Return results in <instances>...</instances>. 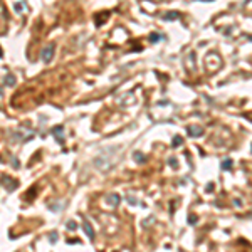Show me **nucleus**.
I'll use <instances>...</instances> for the list:
<instances>
[{
  "mask_svg": "<svg viewBox=\"0 0 252 252\" xmlns=\"http://www.w3.org/2000/svg\"><path fill=\"white\" fill-rule=\"evenodd\" d=\"M54 51H56L54 44H47V46H44L42 49H40V59H42L46 64H49V62L54 59Z\"/></svg>",
  "mask_w": 252,
  "mask_h": 252,
  "instance_id": "nucleus-1",
  "label": "nucleus"
},
{
  "mask_svg": "<svg viewBox=\"0 0 252 252\" xmlns=\"http://www.w3.org/2000/svg\"><path fill=\"white\" fill-rule=\"evenodd\" d=\"M0 182H2V185L7 188V192H12V190H15V188L19 187V182H17V180H12L10 176H7V175L2 176V180H0Z\"/></svg>",
  "mask_w": 252,
  "mask_h": 252,
  "instance_id": "nucleus-2",
  "label": "nucleus"
},
{
  "mask_svg": "<svg viewBox=\"0 0 252 252\" xmlns=\"http://www.w3.org/2000/svg\"><path fill=\"white\" fill-rule=\"evenodd\" d=\"M120 202H121L120 193H108V197H106V203L111 207V209H116V207L120 205Z\"/></svg>",
  "mask_w": 252,
  "mask_h": 252,
  "instance_id": "nucleus-3",
  "label": "nucleus"
},
{
  "mask_svg": "<svg viewBox=\"0 0 252 252\" xmlns=\"http://www.w3.org/2000/svg\"><path fill=\"white\" fill-rule=\"evenodd\" d=\"M82 229H84L86 235H87V239L93 240V239H94V229L91 227V224L87 222V220H82Z\"/></svg>",
  "mask_w": 252,
  "mask_h": 252,
  "instance_id": "nucleus-4",
  "label": "nucleus"
},
{
  "mask_svg": "<svg viewBox=\"0 0 252 252\" xmlns=\"http://www.w3.org/2000/svg\"><path fill=\"white\" fill-rule=\"evenodd\" d=\"M62 133H64V128L62 126H56V128L52 129V135L56 136V140H57V143H64V136H62Z\"/></svg>",
  "mask_w": 252,
  "mask_h": 252,
  "instance_id": "nucleus-5",
  "label": "nucleus"
},
{
  "mask_svg": "<svg viewBox=\"0 0 252 252\" xmlns=\"http://www.w3.org/2000/svg\"><path fill=\"white\" fill-rule=\"evenodd\" d=\"M187 133H188V136H200L202 133H203V129H202V126H188L187 128Z\"/></svg>",
  "mask_w": 252,
  "mask_h": 252,
  "instance_id": "nucleus-6",
  "label": "nucleus"
},
{
  "mask_svg": "<svg viewBox=\"0 0 252 252\" xmlns=\"http://www.w3.org/2000/svg\"><path fill=\"white\" fill-rule=\"evenodd\" d=\"M133 158H135V162H138V163H143L146 160V156L141 151H136V153H133Z\"/></svg>",
  "mask_w": 252,
  "mask_h": 252,
  "instance_id": "nucleus-7",
  "label": "nucleus"
},
{
  "mask_svg": "<svg viewBox=\"0 0 252 252\" xmlns=\"http://www.w3.org/2000/svg\"><path fill=\"white\" fill-rule=\"evenodd\" d=\"M103 17H109V12H103V13H99V15H96V25H103V22H104V19Z\"/></svg>",
  "mask_w": 252,
  "mask_h": 252,
  "instance_id": "nucleus-8",
  "label": "nucleus"
},
{
  "mask_svg": "<svg viewBox=\"0 0 252 252\" xmlns=\"http://www.w3.org/2000/svg\"><path fill=\"white\" fill-rule=\"evenodd\" d=\"M178 17H180L178 12H167L165 13V19H167V20H175V19H178Z\"/></svg>",
  "mask_w": 252,
  "mask_h": 252,
  "instance_id": "nucleus-9",
  "label": "nucleus"
},
{
  "mask_svg": "<svg viewBox=\"0 0 252 252\" xmlns=\"http://www.w3.org/2000/svg\"><path fill=\"white\" fill-rule=\"evenodd\" d=\"M13 84H15V77L12 74H7L5 76V86H13Z\"/></svg>",
  "mask_w": 252,
  "mask_h": 252,
  "instance_id": "nucleus-10",
  "label": "nucleus"
},
{
  "mask_svg": "<svg viewBox=\"0 0 252 252\" xmlns=\"http://www.w3.org/2000/svg\"><path fill=\"white\" fill-rule=\"evenodd\" d=\"M182 143H183L182 136H175V138H173V141H171V146H173V148H178V146L182 145Z\"/></svg>",
  "mask_w": 252,
  "mask_h": 252,
  "instance_id": "nucleus-11",
  "label": "nucleus"
},
{
  "mask_svg": "<svg viewBox=\"0 0 252 252\" xmlns=\"http://www.w3.org/2000/svg\"><path fill=\"white\" fill-rule=\"evenodd\" d=\"M232 168V160L229 158V160H224L222 162V170H230Z\"/></svg>",
  "mask_w": 252,
  "mask_h": 252,
  "instance_id": "nucleus-12",
  "label": "nucleus"
},
{
  "mask_svg": "<svg viewBox=\"0 0 252 252\" xmlns=\"http://www.w3.org/2000/svg\"><path fill=\"white\" fill-rule=\"evenodd\" d=\"M13 9H15V12H22V10H24V4H22V2H17Z\"/></svg>",
  "mask_w": 252,
  "mask_h": 252,
  "instance_id": "nucleus-13",
  "label": "nucleus"
},
{
  "mask_svg": "<svg viewBox=\"0 0 252 252\" xmlns=\"http://www.w3.org/2000/svg\"><path fill=\"white\" fill-rule=\"evenodd\" d=\"M160 37H162L160 34H151V35H150V40H151V42H156Z\"/></svg>",
  "mask_w": 252,
  "mask_h": 252,
  "instance_id": "nucleus-14",
  "label": "nucleus"
},
{
  "mask_svg": "<svg viewBox=\"0 0 252 252\" xmlns=\"http://www.w3.org/2000/svg\"><path fill=\"white\" fill-rule=\"evenodd\" d=\"M188 222H190V225H195L197 224V215H190V217H188Z\"/></svg>",
  "mask_w": 252,
  "mask_h": 252,
  "instance_id": "nucleus-15",
  "label": "nucleus"
},
{
  "mask_svg": "<svg viewBox=\"0 0 252 252\" xmlns=\"http://www.w3.org/2000/svg\"><path fill=\"white\" fill-rule=\"evenodd\" d=\"M168 163H170V165H171L173 168H176V167H178V162H176L175 158H170V160H168Z\"/></svg>",
  "mask_w": 252,
  "mask_h": 252,
  "instance_id": "nucleus-16",
  "label": "nucleus"
},
{
  "mask_svg": "<svg viewBox=\"0 0 252 252\" xmlns=\"http://www.w3.org/2000/svg\"><path fill=\"white\" fill-rule=\"evenodd\" d=\"M76 227H77V224H76V222H73V220H71V222L67 224V229H69V230H74Z\"/></svg>",
  "mask_w": 252,
  "mask_h": 252,
  "instance_id": "nucleus-17",
  "label": "nucleus"
},
{
  "mask_svg": "<svg viewBox=\"0 0 252 252\" xmlns=\"http://www.w3.org/2000/svg\"><path fill=\"white\" fill-rule=\"evenodd\" d=\"M57 239H59V237H57L56 232H52V235L49 237V240H51V242H57Z\"/></svg>",
  "mask_w": 252,
  "mask_h": 252,
  "instance_id": "nucleus-18",
  "label": "nucleus"
},
{
  "mask_svg": "<svg viewBox=\"0 0 252 252\" xmlns=\"http://www.w3.org/2000/svg\"><path fill=\"white\" fill-rule=\"evenodd\" d=\"M128 202H129V203H133V205L138 203V200H136V198H133V197H128Z\"/></svg>",
  "mask_w": 252,
  "mask_h": 252,
  "instance_id": "nucleus-19",
  "label": "nucleus"
},
{
  "mask_svg": "<svg viewBox=\"0 0 252 252\" xmlns=\"http://www.w3.org/2000/svg\"><path fill=\"white\" fill-rule=\"evenodd\" d=\"M249 40H252V35H249Z\"/></svg>",
  "mask_w": 252,
  "mask_h": 252,
  "instance_id": "nucleus-20",
  "label": "nucleus"
},
{
  "mask_svg": "<svg viewBox=\"0 0 252 252\" xmlns=\"http://www.w3.org/2000/svg\"><path fill=\"white\" fill-rule=\"evenodd\" d=\"M0 57H2V49H0Z\"/></svg>",
  "mask_w": 252,
  "mask_h": 252,
  "instance_id": "nucleus-21",
  "label": "nucleus"
}]
</instances>
